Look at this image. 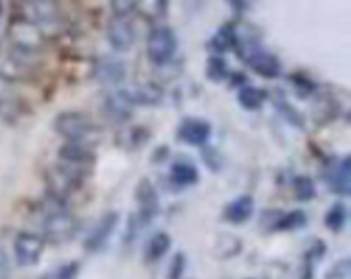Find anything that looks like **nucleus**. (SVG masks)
Returning a JSON list of instances; mask_svg holds the SVG:
<instances>
[{"label": "nucleus", "mask_w": 351, "mask_h": 279, "mask_svg": "<svg viewBox=\"0 0 351 279\" xmlns=\"http://www.w3.org/2000/svg\"><path fill=\"white\" fill-rule=\"evenodd\" d=\"M44 220L43 231L48 241L63 242L71 238L75 231L77 222L74 216L67 211L66 201L52 194H47L41 204Z\"/></svg>", "instance_id": "obj_1"}, {"label": "nucleus", "mask_w": 351, "mask_h": 279, "mask_svg": "<svg viewBox=\"0 0 351 279\" xmlns=\"http://www.w3.org/2000/svg\"><path fill=\"white\" fill-rule=\"evenodd\" d=\"M234 49L240 59H243L256 74L265 78H276L280 75L281 64L278 59L273 53L265 51L254 38H243V41L237 38Z\"/></svg>", "instance_id": "obj_2"}, {"label": "nucleus", "mask_w": 351, "mask_h": 279, "mask_svg": "<svg viewBox=\"0 0 351 279\" xmlns=\"http://www.w3.org/2000/svg\"><path fill=\"white\" fill-rule=\"evenodd\" d=\"M85 174L86 171L66 164L63 161L52 165L45 174L48 194H52L66 201V198L80 187Z\"/></svg>", "instance_id": "obj_3"}, {"label": "nucleus", "mask_w": 351, "mask_h": 279, "mask_svg": "<svg viewBox=\"0 0 351 279\" xmlns=\"http://www.w3.org/2000/svg\"><path fill=\"white\" fill-rule=\"evenodd\" d=\"M7 38L14 51L33 55L44 45V33L41 27L27 18L15 19L8 25Z\"/></svg>", "instance_id": "obj_4"}, {"label": "nucleus", "mask_w": 351, "mask_h": 279, "mask_svg": "<svg viewBox=\"0 0 351 279\" xmlns=\"http://www.w3.org/2000/svg\"><path fill=\"white\" fill-rule=\"evenodd\" d=\"M53 129L66 141L88 142V138L93 133V124L90 119L82 112L75 111H66L59 114L53 120Z\"/></svg>", "instance_id": "obj_5"}, {"label": "nucleus", "mask_w": 351, "mask_h": 279, "mask_svg": "<svg viewBox=\"0 0 351 279\" xmlns=\"http://www.w3.org/2000/svg\"><path fill=\"white\" fill-rule=\"evenodd\" d=\"M177 49V38L169 27H155L147 38V53L155 64H163L171 59Z\"/></svg>", "instance_id": "obj_6"}, {"label": "nucleus", "mask_w": 351, "mask_h": 279, "mask_svg": "<svg viewBox=\"0 0 351 279\" xmlns=\"http://www.w3.org/2000/svg\"><path fill=\"white\" fill-rule=\"evenodd\" d=\"M44 238L34 232H19L14 241L15 260L22 267H30L38 263L44 250Z\"/></svg>", "instance_id": "obj_7"}, {"label": "nucleus", "mask_w": 351, "mask_h": 279, "mask_svg": "<svg viewBox=\"0 0 351 279\" xmlns=\"http://www.w3.org/2000/svg\"><path fill=\"white\" fill-rule=\"evenodd\" d=\"M60 160L73 167L81 168L88 172V167L93 163V150L88 142L67 141L58 152Z\"/></svg>", "instance_id": "obj_8"}, {"label": "nucleus", "mask_w": 351, "mask_h": 279, "mask_svg": "<svg viewBox=\"0 0 351 279\" xmlns=\"http://www.w3.org/2000/svg\"><path fill=\"white\" fill-rule=\"evenodd\" d=\"M107 38L115 51H128L134 42L133 26L126 16H114L107 26Z\"/></svg>", "instance_id": "obj_9"}, {"label": "nucleus", "mask_w": 351, "mask_h": 279, "mask_svg": "<svg viewBox=\"0 0 351 279\" xmlns=\"http://www.w3.org/2000/svg\"><path fill=\"white\" fill-rule=\"evenodd\" d=\"M210 131L211 127L206 120L197 118H188L180 124L177 134L181 141L196 146L203 145L208 140Z\"/></svg>", "instance_id": "obj_10"}, {"label": "nucleus", "mask_w": 351, "mask_h": 279, "mask_svg": "<svg viewBox=\"0 0 351 279\" xmlns=\"http://www.w3.org/2000/svg\"><path fill=\"white\" fill-rule=\"evenodd\" d=\"M117 223H118V213L117 212H107V213H104L97 220V223L92 228L90 234L86 237L85 246L89 250L99 249L101 245L106 243L108 237L112 234Z\"/></svg>", "instance_id": "obj_11"}, {"label": "nucleus", "mask_w": 351, "mask_h": 279, "mask_svg": "<svg viewBox=\"0 0 351 279\" xmlns=\"http://www.w3.org/2000/svg\"><path fill=\"white\" fill-rule=\"evenodd\" d=\"M130 103L143 104V105H154L162 100V89L155 83H138L130 88L122 89Z\"/></svg>", "instance_id": "obj_12"}, {"label": "nucleus", "mask_w": 351, "mask_h": 279, "mask_svg": "<svg viewBox=\"0 0 351 279\" xmlns=\"http://www.w3.org/2000/svg\"><path fill=\"white\" fill-rule=\"evenodd\" d=\"M136 198L140 204V220H149L158 209V196L148 179H143L136 190Z\"/></svg>", "instance_id": "obj_13"}, {"label": "nucleus", "mask_w": 351, "mask_h": 279, "mask_svg": "<svg viewBox=\"0 0 351 279\" xmlns=\"http://www.w3.org/2000/svg\"><path fill=\"white\" fill-rule=\"evenodd\" d=\"M30 12L27 14V19L37 23L40 27L44 23H51L56 21L59 15L58 5L53 0H33L29 1Z\"/></svg>", "instance_id": "obj_14"}, {"label": "nucleus", "mask_w": 351, "mask_h": 279, "mask_svg": "<svg viewBox=\"0 0 351 279\" xmlns=\"http://www.w3.org/2000/svg\"><path fill=\"white\" fill-rule=\"evenodd\" d=\"M95 74L103 83H117L123 79L125 67L121 62L115 59L103 57L97 62L95 67Z\"/></svg>", "instance_id": "obj_15"}, {"label": "nucleus", "mask_w": 351, "mask_h": 279, "mask_svg": "<svg viewBox=\"0 0 351 279\" xmlns=\"http://www.w3.org/2000/svg\"><path fill=\"white\" fill-rule=\"evenodd\" d=\"M254 211V200L251 196H240L233 200L225 209V219L230 223H244Z\"/></svg>", "instance_id": "obj_16"}, {"label": "nucleus", "mask_w": 351, "mask_h": 279, "mask_svg": "<svg viewBox=\"0 0 351 279\" xmlns=\"http://www.w3.org/2000/svg\"><path fill=\"white\" fill-rule=\"evenodd\" d=\"M132 107H133V104L126 97L123 90H119V92L111 94L106 101V108H107L108 115L117 120H123V119L129 118Z\"/></svg>", "instance_id": "obj_17"}, {"label": "nucleus", "mask_w": 351, "mask_h": 279, "mask_svg": "<svg viewBox=\"0 0 351 279\" xmlns=\"http://www.w3.org/2000/svg\"><path fill=\"white\" fill-rule=\"evenodd\" d=\"M350 168H351L350 157L346 156L341 161H339V164L332 172V176H330L332 187L339 194L347 196L350 193Z\"/></svg>", "instance_id": "obj_18"}, {"label": "nucleus", "mask_w": 351, "mask_h": 279, "mask_svg": "<svg viewBox=\"0 0 351 279\" xmlns=\"http://www.w3.org/2000/svg\"><path fill=\"white\" fill-rule=\"evenodd\" d=\"M170 178L174 183H177L180 186H188V185H193L195 182H197L199 174L192 164L178 161V163L173 164V167L170 170Z\"/></svg>", "instance_id": "obj_19"}, {"label": "nucleus", "mask_w": 351, "mask_h": 279, "mask_svg": "<svg viewBox=\"0 0 351 279\" xmlns=\"http://www.w3.org/2000/svg\"><path fill=\"white\" fill-rule=\"evenodd\" d=\"M265 98H266V93L262 89L255 86H244L237 93V100L240 105L250 111L261 108Z\"/></svg>", "instance_id": "obj_20"}, {"label": "nucleus", "mask_w": 351, "mask_h": 279, "mask_svg": "<svg viewBox=\"0 0 351 279\" xmlns=\"http://www.w3.org/2000/svg\"><path fill=\"white\" fill-rule=\"evenodd\" d=\"M171 241L170 237L166 232H158L155 234L147 246L145 250V257L148 261H156L159 260L169 249H170Z\"/></svg>", "instance_id": "obj_21"}, {"label": "nucleus", "mask_w": 351, "mask_h": 279, "mask_svg": "<svg viewBox=\"0 0 351 279\" xmlns=\"http://www.w3.org/2000/svg\"><path fill=\"white\" fill-rule=\"evenodd\" d=\"M236 41H237L236 27L228 25V26L221 27L214 34V37L211 38V46H213V49H215L218 52H223L230 48H234Z\"/></svg>", "instance_id": "obj_22"}, {"label": "nucleus", "mask_w": 351, "mask_h": 279, "mask_svg": "<svg viewBox=\"0 0 351 279\" xmlns=\"http://www.w3.org/2000/svg\"><path fill=\"white\" fill-rule=\"evenodd\" d=\"M346 220H347V209L341 202L333 204L325 215V226L333 232L340 231L344 227Z\"/></svg>", "instance_id": "obj_23"}, {"label": "nucleus", "mask_w": 351, "mask_h": 279, "mask_svg": "<svg viewBox=\"0 0 351 279\" xmlns=\"http://www.w3.org/2000/svg\"><path fill=\"white\" fill-rule=\"evenodd\" d=\"M304 224H306V215L302 211L296 209L285 215H278L273 228L280 231H289V230L300 228Z\"/></svg>", "instance_id": "obj_24"}, {"label": "nucleus", "mask_w": 351, "mask_h": 279, "mask_svg": "<svg viewBox=\"0 0 351 279\" xmlns=\"http://www.w3.org/2000/svg\"><path fill=\"white\" fill-rule=\"evenodd\" d=\"M137 10L149 21L162 18L167 11V0H138Z\"/></svg>", "instance_id": "obj_25"}, {"label": "nucleus", "mask_w": 351, "mask_h": 279, "mask_svg": "<svg viewBox=\"0 0 351 279\" xmlns=\"http://www.w3.org/2000/svg\"><path fill=\"white\" fill-rule=\"evenodd\" d=\"M293 193L299 201H308L315 194L314 182L308 176H298L293 181Z\"/></svg>", "instance_id": "obj_26"}, {"label": "nucleus", "mask_w": 351, "mask_h": 279, "mask_svg": "<svg viewBox=\"0 0 351 279\" xmlns=\"http://www.w3.org/2000/svg\"><path fill=\"white\" fill-rule=\"evenodd\" d=\"M206 74L207 77L214 81V82H221L223 81V78L226 77L228 71H226V64L223 62V59L213 56L207 60V68H206Z\"/></svg>", "instance_id": "obj_27"}, {"label": "nucleus", "mask_w": 351, "mask_h": 279, "mask_svg": "<svg viewBox=\"0 0 351 279\" xmlns=\"http://www.w3.org/2000/svg\"><path fill=\"white\" fill-rule=\"evenodd\" d=\"M138 0H110V7L115 16H128L137 10Z\"/></svg>", "instance_id": "obj_28"}, {"label": "nucleus", "mask_w": 351, "mask_h": 279, "mask_svg": "<svg viewBox=\"0 0 351 279\" xmlns=\"http://www.w3.org/2000/svg\"><path fill=\"white\" fill-rule=\"evenodd\" d=\"M78 271V265L75 263L64 264L58 267L52 272H48L43 279H73Z\"/></svg>", "instance_id": "obj_29"}, {"label": "nucleus", "mask_w": 351, "mask_h": 279, "mask_svg": "<svg viewBox=\"0 0 351 279\" xmlns=\"http://www.w3.org/2000/svg\"><path fill=\"white\" fill-rule=\"evenodd\" d=\"M350 275V260L344 258L337 261L330 271H328L325 279H346Z\"/></svg>", "instance_id": "obj_30"}, {"label": "nucleus", "mask_w": 351, "mask_h": 279, "mask_svg": "<svg viewBox=\"0 0 351 279\" xmlns=\"http://www.w3.org/2000/svg\"><path fill=\"white\" fill-rule=\"evenodd\" d=\"M185 268V258L182 256V253H177L170 264V269H169V279H180L182 272Z\"/></svg>", "instance_id": "obj_31"}, {"label": "nucleus", "mask_w": 351, "mask_h": 279, "mask_svg": "<svg viewBox=\"0 0 351 279\" xmlns=\"http://www.w3.org/2000/svg\"><path fill=\"white\" fill-rule=\"evenodd\" d=\"M10 274H11V267H10L8 256L4 250L0 249V279H8Z\"/></svg>", "instance_id": "obj_32"}, {"label": "nucleus", "mask_w": 351, "mask_h": 279, "mask_svg": "<svg viewBox=\"0 0 351 279\" xmlns=\"http://www.w3.org/2000/svg\"><path fill=\"white\" fill-rule=\"evenodd\" d=\"M234 12H243L247 7V0H226Z\"/></svg>", "instance_id": "obj_33"}, {"label": "nucleus", "mask_w": 351, "mask_h": 279, "mask_svg": "<svg viewBox=\"0 0 351 279\" xmlns=\"http://www.w3.org/2000/svg\"><path fill=\"white\" fill-rule=\"evenodd\" d=\"M27 1H33V0H27Z\"/></svg>", "instance_id": "obj_34"}]
</instances>
